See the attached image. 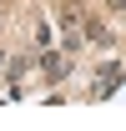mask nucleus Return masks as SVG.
Segmentation results:
<instances>
[{"label":"nucleus","mask_w":126,"mask_h":131,"mask_svg":"<svg viewBox=\"0 0 126 131\" xmlns=\"http://www.w3.org/2000/svg\"><path fill=\"white\" fill-rule=\"evenodd\" d=\"M96 81H101V86H96L91 96H111V91H116L126 76H121V66H101V76H96Z\"/></svg>","instance_id":"nucleus-3"},{"label":"nucleus","mask_w":126,"mask_h":131,"mask_svg":"<svg viewBox=\"0 0 126 131\" xmlns=\"http://www.w3.org/2000/svg\"><path fill=\"white\" fill-rule=\"evenodd\" d=\"M106 5H111V10H126V0H106Z\"/></svg>","instance_id":"nucleus-5"},{"label":"nucleus","mask_w":126,"mask_h":131,"mask_svg":"<svg viewBox=\"0 0 126 131\" xmlns=\"http://www.w3.org/2000/svg\"><path fill=\"white\" fill-rule=\"evenodd\" d=\"M40 71H46V81H66V76H71V56H50V50H40Z\"/></svg>","instance_id":"nucleus-2"},{"label":"nucleus","mask_w":126,"mask_h":131,"mask_svg":"<svg viewBox=\"0 0 126 131\" xmlns=\"http://www.w3.org/2000/svg\"><path fill=\"white\" fill-rule=\"evenodd\" d=\"M81 40H86V46H96V50H111V46H116L111 25H106V20H96V15H86V20H81Z\"/></svg>","instance_id":"nucleus-1"},{"label":"nucleus","mask_w":126,"mask_h":131,"mask_svg":"<svg viewBox=\"0 0 126 131\" xmlns=\"http://www.w3.org/2000/svg\"><path fill=\"white\" fill-rule=\"evenodd\" d=\"M0 66H5V50H0Z\"/></svg>","instance_id":"nucleus-6"},{"label":"nucleus","mask_w":126,"mask_h":131,"mask_svg":"<svg viewBox=\"0 0 126 131\" xmlns=\"http://www.w3.org/2000/svg\"><path fill=\"white\" fill-rule=\"evenodd\" d=\"M25 71H30V56H15V61H5V81L15 86L20 76H25Z\"/></svg>","instance_id":"nucleus-4"}]
</instances>
